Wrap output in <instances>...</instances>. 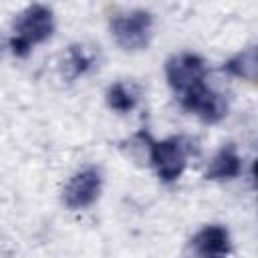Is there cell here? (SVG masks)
Listing matches in <instances>:
<instances>
[{"label": "cell", "instance_id": "obj_9", "mask_svg": "<svg viewBox=\"0 0 258 258\" xmlns=\"http://www.w3.org/2000/svg\"><path fill=\"white\" fill-rule=\"evenodd\" d=\"M224 71H228L230 75H236L240 79L254 81L256 79V71H258V54H256V48L250 46V48L238 52L236 56H232L224 64Z\"/></svg>", "mask_w": 258, "mask_h": 258}, {"label": "cell", "instance_id": "obj_7", "mask_svg": "<svg viewBox=\"0 0 258 258\" xmlns=\"http://www.w3.org/2000/svg\"><path fill=\"white\" fill-rule=\"evenodd\" d=\"M230 252V234L222 226L202 228L187 246V258H226Z\"/></svg>", "mask_w": 258, "mask_h": 258}, {"label": "cell", "instance_id": "obj_1", "mask_svg": "<svg viewBox=\"0 0 258 258\" xmlns=\"http://www.w3.org/2000/svg\"><path fill=\"white\" fill-rule=\"evenodd\" d=\"M54 30L52 10L42 4H32L24 8L14 22V36L10 38V48L16 56H26L30 48L44 42Z\"/></svg>", "mask_w": 258, "mask_h": 258}, {"label": "cell", "instance_id": "obj_10", "mask_svg": "<svg viewBox=\"0 0 258 258\" xmlns=\"http://www.w3.org/2000/svg\"><path fill=\"white\" fill-rule=\"evenodd\" d=\"M107 103H109L111 109H115L119 113H127L137 103V91H135L133 85L119 81V83H115V85L109 87V91H107Z\"/></svg>", "mask_w": 258, "mask_h": 258}, {"label": "cell", "instance_id": "obj_4", "mask_svg": "<svg viewBox=\"0 0 258 258\" xmlns=\"http://www.w3.org/2000/svg\"><path fill=\"white\" fill-rule=\"evenodd\" d=\"M165 77L171 89L185 93L206 77V62L202 56L191 52H179L167 58L165 62Z\"/></svg>", "mask_w": 258, "mask_h": 258}, {"label": "cell", "instance_id": "obj_8", "mask_svg": "<svg viewBox=\"0 0 258 258\" xmlns=\"http://www.w3.org/2000/svg\"><path fill=\"white\" fill-rule=\"evenodd\" d=\"M240 171H242V159L236 151V145L228 143L210 161V167L206 169V177L208 179H232Z\"/></svg>", "mask_w": 258, "mask_h": 258}, {"label": "cell", "instance_id": "obj_5", "mask_svg": "<svg viewBox=\"0 0 258 258\" xmlns=\"http://www.w3.org/2000/svg\"><path fill=\"white\" fill-rule=\"evenodd\" d=\"M181 103L187 111L196 113L204 123H218L226 117V111H228L226 99L214 89L206 87L204 81L191 87L189 91H185L181 97Z\"/></svg>", "mask_w": 258, "mask_h": 258}, {"label": "cell", "instance_id": "obj_6", "mask_svg": "<svg viewBox=\"0 0 258 258\" xmlns=\"http://www.w3.org/2000/svg\"><path fill=\"white\" fill-rule=\"evenodd\" d=\"M101 191V171L97 167H87L71 177L64 187V204L71 210H81L91 206Z\"/></svg>", "mask_w": 258, "mask_h": 258}, {"label": "cell", "instance_id": "obj_11", "mask_svg": "<svg viewBox=\"0 0 258 258\" xmlns=\"http://www.w3.org/2000/svg\"><path fill=\"white\" fill-rule=\"evenodd\" d=\"M69 60H71V64H73V75H79V73H83V71H87L89 67H91V62H93V56L83 48V46H71V50H69Z\"/></svg>", "mask_w": 258, "mask_h": 258}, {"label": "cell", "instance_id": "obj_3", "mask_svg": "<svg viewBox=\"0 0 258 258\" xmlns=\"http://www.w3.org/2000/svg\"><path fill=\"white\" fill-rule=\"evenodd\" d=\"M111 30L117 44L125 50H141L151 40L153 16L147 10H131L111 20Z\"/></svg>", "mask_w": 258, "mask_h": 258}, {"label": "cell", "instance_id": "obj_2", "mask_svg": "<svg viewBox=\"0 0 258 258\" xmlns=\"http://www.w3.org/2000/svg\"><path fill=\"white\" fill-rule=\"evenodd\" d=\"M149 141V157L151 163L157 169V175L163 181H173L181 175L187 163V155L194 151L191 141L187 137H169L163 141H153L145 135Z\"/></svg>", "mask_w": 258, "mask_h": 258}]
</instances>
